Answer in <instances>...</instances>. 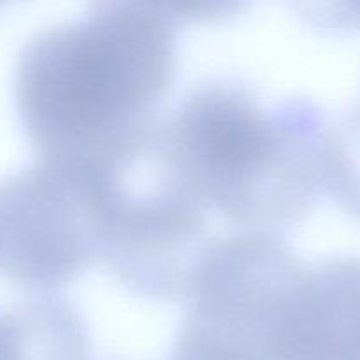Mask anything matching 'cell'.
Here are the masks:
<instances>
[{
  "label": "cell",
  "instance_id": "cell-1",
  "mask_svg": "<svg viewBox=\"0 0 360 360\" xmlns=\"http://www.w3.org/2000/svg\"><path fill=\"white\" fill-rule=\"evenodd\" d=\"M176 25L164 2L118 0L35 32L13 98L37 158L90 162L153 123L178 67Z\"/></svg>",
  "mask_w": 360,
  "mask_h": 360
},
{
  "label": "cell",
  "instance_id": "cell-2",
  "mask_svg": "<svg viewBox=\"0 0 360 360\" xmlns=\"http://www.w3.org/2000/svg\"><path fill=\"white\" fill-rule=\"evenodd\" d=\"M326 116L311 101L262 104L248 84L193 86L162 120L176 164L207 207L246 231L280 234L326 192Z\"/></svg>",
  "mask_w": 360,
  "mask_h": 360
},
{
  "label": "cell",
  "instance_id": "cell-3",
  "mask_svg": "<svg viewBox=\"0 0 360 360\" xmlns=\"http://www.w3.org/2000/svg\"><path fill=\"white\" fill-rule=\"evenodd\" d=\"M101 231V262L130 292L185 299L210 246L206 202L176 164L162 120L83 164Z\"/></svg>",
  "mask_w": 360,
  "mask_h": 360
},
{
  "label": "cell",
  "instance_id": "cell-4",
  "mask_svg": "<svg viewBox=\"0 0 360 360\" xmlns=\"http://www.w3.org/2000/svg\"><path fill=\"white\" fill-rule=\"evenodd\" d=\"M306 266L280 234L211 241L186 290L172 360H274L288 299Z\"/></svg>",
  "mask_w": 360,
  "mask_h": 360
},
{
  "label": "cell",
  "instance_id": "cell-5",
  "mask_svg": "<svg viewBox=\"0 0 360 360\" xmlns=\"http://www.w3.org/2000/svg\"><path fill=\"white\" fill-rule=\"evenodd\" d=\"M101 262L86 169L37 158L0 179V276L51 294Z\"/></svg>",
  "mask_w": 360,
  "mask_h": 360
},
{
  "label": "cell",
  "instance_id": "cell-6",
  "mask_svg": "<svg viewBox=\"0 0 360 360\" xmlns=\"http://www.w3.org/2000/svg\"><path fill=\"white\" fill-rule=\"evenodd\" d=\"M274 360H360V255L304 267L288 299Z\"/></svg>",
  "mask_w": 360,
  "mask_h": 360
},
{
  "label": "cell",
  "instance_id": "cell-7",
  "mask_svg": "<svg viewBox=\"0 0 360 360\" xmlns=\"http://www.w3.org/2000/svg\"><path fill=\"white\" fill-rule=\"evenodd\" d=\"M18 360H90V334L76 306L56 294H32L11 306Z\"/></svg>",
  "mask_w": 360,
  "mask_h": 360
},
{
  "label": "cell",
  "instance_id": "cell-8",
  "mask_svg": "<svg viewBox=\"0 0 360 360\" xmlns=\"http://www.w3.org/2000/svg\"><path fill=\"white\" fill-rule=\"evenodd\" d=\"M326 192L360 221V105L327 123Z\"/></svg>",
  "mask_w": 360,
  "mask_h": 360
},
{
  "label": "cell",
  "instance_id": "cell-9",
  "mask_svg": "<svg viewBox=\"0 0 360 360\" xmlns=\"http://www.w3.org/2000/svg\"><path fill=\"white\" fill-rule=\"evenodd\" d=\"M302 16L316 28L338 34L360 28V2L302 4Z\"/></svg>",
  "mask_w": 360,
  "mask_h": 360
},
{
  "label": "cell",
  "instance_id": "cell-10",
  "mask_svg": "<svg viewBox=\"0 0 360 360\" xmlns=\"http://www.w3.org/2000/svg\"><path fill=\"white\" fill-rule=\"evenodd\" d=\"M169 13L176 21H195L221 18L225 14H232L238 9L239 4L234 2H217V0H174L164 2Z\"/></svg>",
  "mask_w": 360,
  "mask_h": 360
},
{
  "label": "cell",
  "instance_id": "cell-11",
  "mask_svg": "<svg viewBox=\"0 0 360 360\" xmlns=\"http://www.w3.org/2000/svg\"><path fill=\"white\" fill-rule=\"evenodd\" d=\"M0 360H18V336L11 308L0 309Z\"/></svg>",
  "mask_w": 360,
  "mask_h": 360
}]
</instances>
